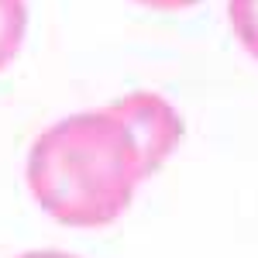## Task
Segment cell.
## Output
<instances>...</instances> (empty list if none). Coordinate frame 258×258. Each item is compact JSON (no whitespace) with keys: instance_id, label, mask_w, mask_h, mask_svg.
<instances>
[{"instance_id":"obj_2","label":"cell","mask_w":258,"mask_h":258,"mask_svg":"<svg viewBox=\"0 0 258 258\" xmlns=\"http://www.w3.org/2000/svg\"><path fill=\"white\" fill-rule=\"evenodd\" d=\"M114 114L124 120L127 135L135 138L141 152V162H145V172L155 176L165 159L172 155L182 141V117L176 114V107L165 97L152 93V90H135V93H124L114 103Z\"/></svg>"},{"instance_id":"obj_4","label":"cell","mask_w":258,"mask_h":258,"mask_svg":"<svg viewBox=\"0 0 258 258\" xmlns=\"http://www.w3.org/2000/svg\"><path fill=\"white\" fill-rule=\"evenodd\" d=\"M227 18L241 48L258 62V0H227Z\"/></svg>"},{"instance_id":"obj_5","label":"cell","mask_w":258,"mask_h":258,"mask_svg":"<svg viewBox=\"0 0 258 258\" xmlns=\"http://www.w3.org/2000/svg\"><path fill=\"white\" fill-rule=\"evenodd\" d=\"M141 7H152V11H186V7H193L200 0H135Z\"/></svg>"},{"instance_id":"obj_1","label":"cell","mask_w":258,"mask_h":258,"mask_svg":"<svg viewBox=\"0 0 258 258\" xmlns=\"http://www.w3.org/2000/svg\"><path fill=\"white\" fill-rule=\"evenodd\" d=\"M31 197L62 227H107L148 179L135 138L114 107L80 110L45 127L24 165Z\"/></svg>"},{"instance_id":"obj_3","label":"cell","mask_w":258,"mask_h":258,"mask_svg":"<svg viewBox=\"0 0 258 258\" xmlns=\"http://www.w3.org/2000/svg\"><path fill=\"white\" fill-rule=\"evenodd\" d=\"M28 35V0H0V73L18 59Z\"/></svg>"},{"instance_id":"obj_6","label":"cell","mask_w":258,"mask_h":258,"mask_svg":"<svg viewBox=\"0 0 258 258\" xmlns=\"http://www.w3.org/2000/svg\"><path fill=\"white\" fill-rule=\"evenodd\" d=\"M18 258H80V255H69V251H55V248H38V251H24Z\"/></svg>"}]
</instances>
